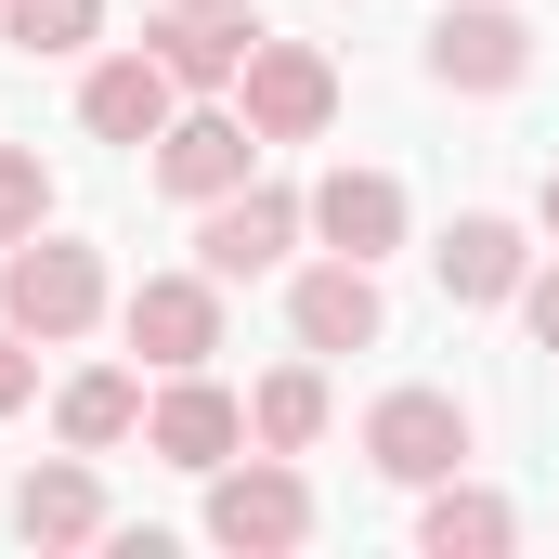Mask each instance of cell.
<instances>
[{"label":"cell","mask_w":559,"mask_h":559,"mask_svg":"<svg viewBox=\"0 0 559 559\" xmlns=\"http://www.w3.org/2000/svg\"><path fill=\"white\" fill-rule=\"evenodd\" d=\"M0 325H26L39 352H66V338H92L105 325V248L92 235H26V248H0Z\"/></svg>","instance_id":"obj_1"},{"label":"cell","mask_w":559,"mask_h":559,"mask_svg":"<svg viewBox=\"0 0 559 559\" xmlns=\"http://www.w3.org/2000/svg\"><path fill=\"white\" fill-rule=\"evenodd\" d=\"M209 547H235V559H286V547H312V481H299V455H222L209 468Z\"/></svg>","instance_id":"obj_2"},{"label":"cell","mask_w":559,"mask_h":559,"mask_svg":"<svg viewBox=\"0 0 559 559\" xmlns=\"http://www.w3.org/2000/svg\"><path fill=\"white\" fill-rule=\"evenodd\" d=\"M143 169H156V195H182V209H209V195H235V182H261V131H248V105L222 92V105H182L169 131L143 143Z\"/></svg>","instance_id":"obj_3"},{"label":"cell","mask_w":559,"mask_h":559,"mask_svg":"<svg viewBox=\"0 0 559 559\" xmlns=\"http://www.w3.org/2000/svg\"><path fill=\"white\" fill-rule=\"evenodd\" d=\"M235 105H248V131H261V143H325V131H338V66H325L312 39H274V26H261Z\"/></svg>","instance_id":"obj_4"},{"label":"cell","mask_w":559,"mask_h":559,"mask_svg":"<svg viewBox=\"0 0 559 559\" xmlns=\"http://www.w3.org/2000/svg\"><path fill=\"white\" fill-rule=\"evenodd\" d=\"M521 79H534V26H521L508 0H442V26H429V92L495 105V92H521Z\"/></svg>","instance_id":"obj_5"},{"label":"cell","mask_w":559,"mask_h":559,"mask_svg":"<svg viewBox=\"0 0 559 559\" xmlns=\"http://www.w3.org/2000/svg\"><path fill=\"white\" fill-rule=\"evenodd\" d=\"M365 468H378V481H455V468H468V404H455V391H378V404H365Z\"/></svg>","instance_id":"obj_6"},{"label":"cell","mask_w":559,"mask_h":559,"mask_svg":"<svg viewBox=\"0 0 559 559\" xmlns=\"http://www.w3.org/2000/svg\"><path fill=\"white\" fill-rule=\"evenodd\" d=\"M299 235H312V195H286V182H235V195H209V209H195V261H209L222 286L274 274Z\"/></svg>","instance_id":"obj_7"},{"label":"cell","mask_w":559,"mask_h":559,"mask_svg":"<svg viewBox=\"0 0 559 559\" xmlns=\"http://www.w3.org/2000/svg\"><path fill=\"white\" fill-rule=\"evenodd\" d=\"M143 455H169V468H222V455H248V404L209 378V365H182V378H156L143 391Z\"/></svg>","instance_id":"obj_8"},{"label":"cell","mask_w":559,"mask_h":559,"mask_svg":"<svg viewBox=\"0 0 559 559\" xmlns=\"http://www.w3.org/2000/svg\"><path fill=\"white\" fill-rule=\"evenodd\" d=\"M118 325H131V352L156 365V378H182V365L222 352V274H209V261H195V274H143Z\"/></svg>","instance_id":"obj_9"},{"label":"cell","mask_w":559,"mask_h":559,"mask_svg":"<svg viewBox=\"0 0 559 559\" xmlns=\"http://www.w3.org/2000/svg\"><path fill=\"white\" fill-rule=\"evenodd\" d=\"M429 274H442L455 312H508L521 274H534V235H521L508 209H455V222H442V248H429Z\"/></svg>","instance_id":"obj_10"},{"label":"cell","mask_w":559,"mask_h":559,"mask_svg":"<svg viewBox=\"0 0 559 559\" xmlns=\"http://www.w3.org/2000/svg\"><path fill=\"white\" fill-rule=\"evenodd\" d=\"M286 338L299 352H378L391 338V299H378V261H312V274L286 286Z\"/></svg>","instance_id":"obj_11"},{"label":"cell","mask_w":559,"mask_h":559,"mask_svg":"<svg viewBox=\"0 0 559 559\" xmlns=\"http://www.w3.org/2000/svg\"><path fill=\"white\" fill-rule=\"evenodd\" d=\"M13 534H26V547H105V534H118V508H105V481H92L79 442L13 481Z\"/></svg>","instance_id":"obj_12"},{"label":"cell","mask_w":559,"mask_h":559,"mask_svg":"<svg viewBox=\"0 0 559 559\" xmlns=\"http://www.w3.org/2000/svg\"><path fill=\"white\" fill-rule=\"evenodd\" d=\"M169 118H182V79H169L156 52H105V66L79 79V131H92V143H131V156H143Z\"/></svg>","instance_id":"obj_13"},{"label":"cell","mask_w":559,"mask_h":559,"mask_svg":"<svg viewBox=\"0 0 559 559\" xmlns=\"http://www.w3.org/2000/svg\"><path fill=\"white\" fill-rule=\"evenodd\" d=\"M404 222H417V209H404V182H391V169H352V156H338V169L312 182V235H325L338 261H391V248H404Z\"/></svg>","instance_id":"obj_14"},{"label":"cell","mask_w":559,"mask_h":559,"mask_svg":"<svg viewBox=\"0 0 559 559\" xmlns=\"http://www.w3.org/2000/svg\"><path fill=\"white\" fill-rule=\"evenodd\" d=\"M248 39H261V13H156V66L182 79V105H222L235 79H248Z\"/></svg>","instance_id":"obj_15"},{"label":"cell","mask_w":559,"mask_h":559,"mask_svg":"<svg viewBox=\"0 0 559 559\" xmlns=\"http://www.w3.org/2000/svg\"><path fill=\"white\" fill-rule=\"evenodd\" d=\"M508 547H521V508H508V495H481L468 468H455V481H429L417 559H508Z\"/></svg>","instance_id":"obj_16"},{"label":"cell","mask_w":559,"mask_h":559,"mask_svg":"<svg viewBox=\"0 0 559 559\" xmlns=\"http://www.w3.org/2000/svg\"><path fill=\"white\" fill-rule=\"evenodd\" d=\"M131 429H143V378L131 365H79L52 391V442H79V455H118Z\"/></svg>","instance_id":"obj_17"},{"label":"cell","mask_w":559,"mask_h":559,"mask_svg":"<svg viewBox=\"0 0 559 559\" xmlns=\"http://www.w3.org/2000/svg\"><path fill=\"white\" fill-rule=\"evenodd\" d=\"M248 442H274V455H312V442H325V352H312V365H274V378L248 391Z\"/></svg>","instance_id":"obj_18"},{"label":"cell","mask_w":559,"mask_h":559,"mask_svg":"<svg viewBox=\"0 0 559 559\" xmlns=\"http://www.w3.org/2000/svg\"><path fill=\"white\" fill-rule=\"evenodd\" d=\"M0 39L39 52V66H52V52H92V39H105V0H0Z\"/></svg>","instance_id":"obj_19"},{"label":"cell","mask_w":559,"mask_h":559,"mask_svg":"<svg viewBox=\"0 0 559 559\" xmlns=\"http://www.w3.org/2000/svg\"><path fill=\"white\" fill-rule=\"evenodd\" d=\"M52 222V169H39V143H0V248H26Z\"/></svg>","instance_id":"obj_20"},{"label":"cell","mask_w":559,"mask_h":559,"mask_svg":"<svg viewBox=\"0 0 559 559\" xmlns=\"http://www.w3.org/2000/svg\"><path fill=\"white\" fill-rule=\"evenodd\" d=\"M26 404H39V338L0 325V417H26Z\"/></svg>","instance_id":"obj_21"},{"label":"cell","mask_w":559,"mask_h":559,"mask_svg":"<svg viewBox=\"0 0 559 559\" xmlns=\"http://www.w3.org/2000/svg\"><path fill=\"white\" fill-rule=\"evenodd\" d=\"M521 325H534V352H559V261H547V274H521Z\"/></svg>","instance_id":"obj_22"},{"label":"cell","mask_w":559,"mask_h":559,"mask_svg":"<svg viewBox=\"0 0 559 559\" xmlns=\"http://www.w3.org/2000/svg\"><path fill=\"white\" fill-rule=\"evenodd\" d=\"M169 13H261V0H169Z\"/></svg>","instance_id":"obj_23"},{"label":"cell","mask_w":559,"mask_h":559,"mask_svg":"<svg viewBox=\"0 0 559 559\" xmlns=\"http://www.w3.org/2000/svg\"><path fill=\"white\" fill-rule=\"evenodd\" d=\"M534 209H547V235H559V169H547V195H534Z\"/></svg>","instance_id":"obj_24"}]
</instances>
